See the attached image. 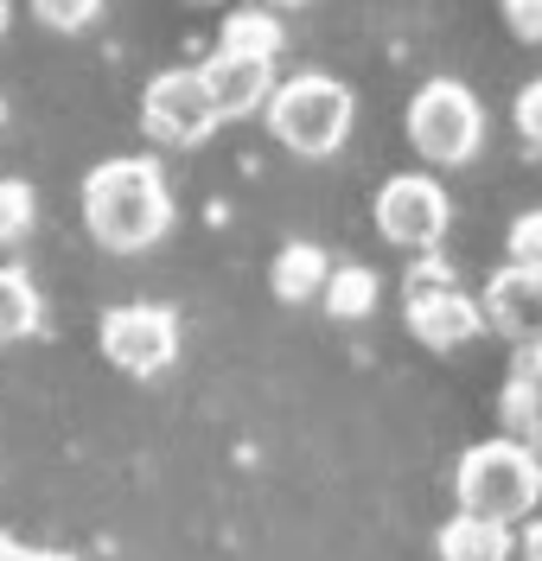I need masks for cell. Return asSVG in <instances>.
<instances>
[{"mask_svg":"<svg viewBox=\"0 0 542 561\" xmlns=\"http://www.w3.org/2000/svg\"><path fill=\"white\" fill-rule=\"evenodd\" d=\"M485 325L492 332H505L517 351L542 345V268H498L492 275V287H485Z\"/></svg>","mask_w":542,"mask_h":561,"instance_id":"cell-8","label":"cell"},{"mask_svg":"<svg viewBox=\"0 0 542 561\" xmlns=\"http://www.w3.org/2000/svg\"><path fill=\"white\" fill-rule=\"evenodd\" d=\"M0 122H7V103H0Z\"/></svg>","mask_w":542,"mask_h":561,"instance_id":"cell-30","label":"cell"},{"mask_svg":"<svg viewBox=\"0 0 542 561\" xmlns=\"http://www.w3.org/2000/svg\"><path fill=\"white\" fill-rule=\"evenodd\" d=\"M20 556H26V549H20V542H13V536L0 529V561H20Z\"/></svg>","mask_w":542,"mask_h":561,"instance_id":"cell-26","label":"cell"},{"mask_svg":"<svg viewBox=\"0 0 542 561\" xmlns=\"http://www.w3.org/2000/svg\"><path fill=\"white\" fill-rule=\"evenodd\" d=\"M377 294H383V280H377V268H364V262H345V268H332V280H325V313L332 319H370L377 313Z\"/></svg>","mask_w":542,"mask_h":561,"instance_id":"cell-15","label":"cell"},{"mask_svg":"<svg viewBox=\"0 0 542 561\" xmlns=\"http://www.w3.org/2000/svg\"><path fill=\"white\" fill-rule=\"evenodd\" d=\"M198 70H205V90H211V103H217V115H223V122L255 115V108H268V96H275V58L211 51Z\"/></svg>","mask_w":542,"mask_h":561,"instance_id":"cell-9","label":"cell"},{"mask_svg":"<svg viewBox=\"0 0 542 561\" xmlns=\"http://www.w3.org/2000/svg\"><path fill=\"white\" fill-rule=\"evenodd\" d=\"M38 319H45V300H38L33 275H26V268H13V262H0V345L33 339Z\"/></svg>","mask_w":542,"mask_h":561,"instance_id":"cell-13","label":"cell"},{"mask_svg":"<svg viewBox=\"0 0 542 561\" xmlns=\"http://www.w3.org/2000/svg\"><path fill=\"white\" fill-rule=\"evenodd\" d=\"M498 427H505V440H517V447H537L542 440V396L523 370H510L505 396H498Z\"/></svg>","mask_w":542,"mask_h":561,"instance_id":"cell-16","label":"cell"},{"mask_svg":"<svg viewBox=\"0 0 542 561\" xmlns=\"http://www.w3.org/2000/svg\"><path fill=\"white\" fill-rule=\"evenodd\" d=\"M377 237L396 249H415V255H434L440 237H447V224H453V205H447V192H440V179L428 173H396L377 185Z\"/></svg>","mask_w":542,"mask_h":561,"instance_id":"cell-6","label":"cell"},{"mask_svg":"<svg viewBox=\"0 0 542 561\" xmlns=\"http://www.w3.org/2000/svg\"><path fill=\"white\" fill-rule=\"evenodd\" d=\"M402 128H408V147L428 167H466L472 153H478V140H485V108H478V96H472L466 83L434 77V83H422L408 96Z\"/></svg>","mask_w":542,"mask_h":561,"instance_id":"cell-4","label":"cell"},{"mask_svg":"<svg viewBox=\"0 0 542 561\" xmlns=\"http://www.w3.org/2000/svg\"><path fill=\"white\" fill-rule=\"evenodd\" d=\"M325 280H332V262H325L320 243H288L281 255H275V268H268V287H275L281 307H307V300H320Z\"/></svg>","mask_w":542,"mask_h":561,"instance_id":"cell-12","label":"cell"},{"mask_svg":"<svg viewBox=\"0 0 542 561\" xmlns=\"http://www.w3.org/2000/svg\"><path fill=\"white\" fill-rule=\"evenodd\" d=\"M103 357L122 377H160L180 364V313L173 307H153V300H128V307H108L103 325Z\"/></svg>","mask_w":542,"mask_h":561,"instance_id":"cell-5","label":"cell"},{"mask_svg":"<svg viewBox=\"0 0 542 561\" xmlns=\"http://www.w3.org/2000/svg\"><path fill=\"white\" fill-rule=\"evenodd\" d=\"M288 45L281 33V20L268 13V7H237L223 26H217V51H243V58H275Z\"/></svg>","mask_w":542,"mask_h":561,"instance_id":"cell-14","label":"cell"},{"mask_svg":"<svg viewBox=\"0 0 542 561\" xmlns=\"http://www.w3.org/2000/svg\"><path fill=\"white\" fill-rule=\"evenodd\" d=\"M38 224V198L26 179H0V249H20Z\"/></svg>","mask_w":542,"mask_h":561,"instance_id":"cell-17","label":"cell"},{"mask_svg":"<svg viewBox=\"0 0 542 561\" xmlns=\"http://www.w3.org/2000/svg\"><path fill=\"white\" fill-rule=\"evenodd\" d=\"M20 561H77V556H65V549H26Z\"/></svg>","mask_w":542,"mask_h":561,"instance_id":"cell-25","label":"cell"},{"mask_svg":"<svg viewBox=\"0 0 542 561\" xmlns=\"http://www.w3.org/2000/svg\"><path fill=\"white\" fill-rule=\"evenodd\" d=\"M505 255H510V268H542V210H523L510 224Z\"/></svg>","mask_w":542,"mask_h":561,"instance_id":"cell-19","label":"cell"},{"mask_svg":"<svg viewBox=\"0 0 542 561\" xmlns=\"http://www.w3.org/2000/svg\"><path fill=\"white\" fill-rule=\"evenodd\" d=\"M83 224H90V237L103 249H115V255L153 249L173 230L166 173H160L147 153H115L103 167H90V173H83Z\"/></svg>","mask_w":542,"mask_h":561,"instance_id":"cell-1","label":"cell"},{"mask_svg":"<svg viewBox=\"0 0 542 561\" xmlns=\"http://www.w3.org/2000/svg\"><path fill=\"white\" fill-rule=\"evenodd\" d=\"M498 13H505V26L517 38L542 45V0H498Z\"/></svg>","mask_w":542,"mask_h":561,"instance_id":"cell-22","label":"cell"},{"mask_svg":"<svg viewBox=\"0 0 542 561\" xmlns=\"http://www.w3.org/2000/svg\"><path fill=\"white\" fill-rule=\"evenodd\" d=\"M402 313H408V332L428 351H460L485 332V307L472 294H460V287H440L428 300H402Z\"/></svg>","mask_w":542,"mask_h":561,"instance_id":"cell-10","label":"cell"},{"mask_svg":"<svg viewBox=\"0 0 542 561\" xmlns=\"http://www.w3.org/2000/svg\"><path fill=\"white\" fill-rule=\"evenodd\" d=\"M434 549H440V561H510L517 556V536H510V524H492V517L460 511V517L440 524Z\"/></svg>","mask_w":542,"mask_h":561,"instance_id":"cell-11","label":"cell"},{"mask_svg":"<svg viewBox=\"0 0 542 561\" xmlns=\"http://www.w3.org/2000/svg\"><path fill=\"white\" fill-rule=\"evenodd\" d=\"M453 497H460V511L472 517H492V524H517V517H530L542 497V459L537 447H517V440H478L460 454L453 466Z\"/></svg>","mask_w":542,"mask_h":561,"instance_id":"cell-3","label":"cell"},{"mask_svg":"<svg viewBox=\"0 0 542 561\" xmlns=\"http://www.w3.org/2000/svg\"><path fill=\"white\" fill-rule=\"evenodd\" d=\"M7 20H13V7H7V0H0V33H7Z\"/></svg>","mask_w":542,"mask_h":561,"instance_id":"cell-28","label":"cell"},{"mask_svg":"<svg viewBox=\"0 0 542 561\" xmlns=\"http://www.w3.org/2000/svg\"><path fill=\"white\" fill-rule=\"evenodd\" d=\"M517 370H523V377L537 383V396H542V345H530V351H523V357H517Z\"/></svg>","mask_w":542,"mask_h":561,"instance_id":"cell-24","label":"cell"},{"mask_svg":"<svg viewBox=\"0 0 542 561\" xmlns=\"http://www.w3.org/2000/svg\"><path fill=\"white\" fill-rule=\"evenodd\" d=\"M440 287H453V268H447L440 255H422V262L402 275V300H428V294H440Z\"/></svg>","mask_w":542,"mask_h":561,"instance_id":"cell-20","label":"cell"},{"mask_svg":"<svg viewBox=\"0 0 542 561\" xmlns=\"http://www.w3.org/2000/svg\"><path fill=\"white\" fill-rule=\"evenodd\" d=\"M217 122L223 115L205 90V70H160L141 90V128L160 147H205Z\"/></svg>","mask_w":542,"mask_h":561,"instance_id":"cell-7","label":"cell"},{"mask_svg":"<svg viewBox=\"0 0 542 561\" xmlns=\"http://www.w3.org/2000/svg\"><path fill=\"white\" fill-rule=\"evenodd\" d=\"M510 122H517V135L530 140V147H542V77L517 90V103H510Z\"/></svg>","mask_w":542,"mask_h":561,"instance_id":"cell-21","label":"cell"},{"mask_svg":"<svg viewBox=\"0 0 542 561\" xmlns=\"http://www.w3.org/2000/svg\"><path fill=\"white\" fill-rule=\"evenodd\" d=\"M262 7H268V13H281V7H307V0H262Z\"/></svg>","mask_w":542,"mask_h":561,"instance_id":"cell-27","label":"cell"},{"mask_svg":"<svg viewBox=\"0 0 542 561\" xmlns=\"http://www.w3.org/2000/svg\"><path fill=\"white\" fill-rule=\"evenodd\" d=\"M192 7H217V0H192Z\"/></svg>","mask_w":542,"mask_h":561,"instance_id":"cell-29","label":"cell"},{"mask_svg":"<svg viewBox=\"0 0 542 561\" xmlns=\"http://www.w3.org/2000/svg\"><path fill=\"white\" fill-rule=\"evenodd\" d=\"M268 135L281 140L288 153L300 160H325V153H338L345 135H351V122H358V96L338 83V77H325V70H300L288 83H275V96H268Z\"/></svg>","mask_w":542,"mask_h":561,"instance_id":"cell-2","label":"cell"},{"mask_svg":"<svg viewBox=\"0 0 542 561\" xmlns=\"http://www.w3.org/2000/svg\"><path fill=\"white\" fill-rule=\"evenodd\" d=\"M33 7V20L45 33H83V26H96V13H103V0H26Z\"/></svg>","mask_w":542,"mask_h":561,"instance_id":"cell-18","label":"cell"},{"mask_svg":"<svg viewBox=\"0 0 542 561\" xmlns=\"http://www.w3.org/2000/svg\"><path fill=\"white\" fill-rule=\"evenodd\" d=\"M517 556L542 561V517H530V524H523V536H517Z\"/></svg>","mask_w":542,"mask_h":561,"instance_id":"cell-23","label":"cell"}]
</instances>
